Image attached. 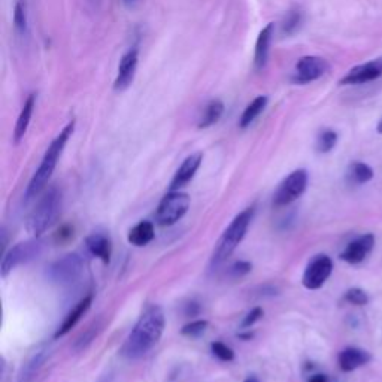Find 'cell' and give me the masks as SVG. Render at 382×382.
<instances>
[{
  "mask_svg": "<svg viewBox=\"0 0 382 382\" xmlns=\"http://www.w3.org/2000/svg\"><path fill=\"white\" fill-rule=\"evenodd\" d=\"M164 313L160 306H151L142 313V317L134 325L127 341L121 348V354L132 358H139L147 354L151 348L160 341L164 330Z\"/></svg>",
  "mask_w": 382,
  "mask_h": 382,
  "instance_id": "1",
  "label": "cell"
},
{
  "mask_svg": "<svg viewBox=\"0 0 382 382\" xmlns=\"http://www.w3.org/2000/svg\"><path fill=\"white\" fill-rule=\"evenodd\" d=\"M73 129H75V121H71L69 125H67L59 133V136L50 143L47 153H45V155H43L39 169L35 172V175H33L30 184L27 185L26 199L36 197L43 190V187L47 185V183L50 181V178L55 169V166H57V162H59L60 155L66 147L67 141H69V138L72 136Z\"/></svg>",
  "mask_w": 382,
  "mask_h": 382,
  "instance_id": "2",
  "label": "cell"
},
{
  "mask_svg": "<svg viewBox=\"0 0 382 382\" xmlns=\"http://www.w3.org/2000/svg\"><path fill=\"white\" fill-rule=\"evenodd\" d=\"M62 212V193L59 188L51 187L38 201L36 208L30 212L26 222L27 232L39 238L42 233L47 232L52 224L57 221Z\"/></svg>",
  "mask_w": 382,
  "mask_h": 382,
  "instance_id": "3",
  "label": "cell"
},
{
  "mask_svg": "<svg viewBox=\"0 0 382 382\" xmlns=\"http://www.w3.org/2000/svg\"><path fill=\"white\" fill-rule=\"evenodd\" d=\"M253 215H254V209L248 208L242 211L239 215L232 221L227 230L224 232L220 238L215 251H213V255H212L213 266H218L226 260V258H229L232 253L236 250V246L242 242V239L245 238V233L251 224Z\"/></svg>",
  "mask_w": 382,
  "mask_h": 382,
  "instance_id": "4",
  "label": "cell"
},
{
  "mask_svg": "<svg viewBox=\"0 0 382 382\" xmlns=\"http://www.w3.org/2000/svg\"><path fill=\"white\" fill-rule=\"evenodd\" d=\"M190 206V197L185 193L179 191H171L160 201L159 209L155 213V220L160 226H172L176 221L181 220Z\"/></svg>",
  "mask_w": 382,
  "mask_h": 382,
  "instance_id": "5",
  "label": "cell"
},
{
  "mask_svg": "<svg viewBox=\"0 0 382 382\" xmlns=\"http://www.w3.org/2000/svg\"><path fill=\"white\" fill-rule=\"evenodd\" d=\"M308 185V172L305 169H297L291 172L283 183L279 184L276 193L274 196V205L276 208L287 206L293 204L296 199H299L305 193Z\"/></svg>",
  "mask_w": 382,
  "mask_h": 382,
  "instance_id": "6",
  "label": "cell"
},
{
  "mask_svg": "<svg viewBox=\"0 0 382 382\" xmlns=\"http://www.w3.org/2000/svg\"><path fill=\"white\" fill-rule=\"evenodd\" d=\"M84 272V262L78 254H67L48 267V278L55 284H72Z\"/></svg>",
  "mask_w": 382,
  "mask_h": 382,
  "instance_id": "7",
  "label": "cell"
},
{
  "mask_svg": "<svg viewBox=\"0 0 382 382\" xmlns=\"http://www.w3.org/2000/svg\"><path fill=\"white\" fill-rule=\"evenodd\" d=\"M43 248V243L36 238L29 242H22L10 248L2 258V267H0V274L3 278L8 276L9 272L22 263H29L33 258H36Z\"/></svg>",
  "mask_w": 382,
  "mask_h": 382,
  "instance_id": "8",
  "label": "cell"
},
{
  "mask_svg": "<svg viewBox=\"0 0 382 382\" xmlns=\"http://www.w3.org/2000/svg\"><path fill=\"white\" fill-rule=\"evenodd\" d=\"M333 271V262L327 255H317L308 264L305 274H303L302 283L308 290H318L329 279Z\"/></svg>",
  "mask_w": 382,
  "mask_h": 382,
  "instance_id": "9",
  "label": "cell"
},
{
  "mask_svg": "<svg viewBox=\"0 0 382 382\" xmlns=\"http://www.w3.org/2000/svg\"><path fill=\"white\" fill-rule=\"evenodd\" d=\"M329 63L317 55H305L296 63V76L295 81L300 84L312 83L320 80L323 75L327 73Z\"/></svg>",
  "mask_w": 382,
  "mask_h": 382,
  "instance_id": "10",
  "label": "cell"
},
{
  "mask_svg": "<svg viewBox=\"0 0 382 382\" xmlns=\"http://www.w3.org/2000/svg\"><path fill=\"white\" fill-rule=\"evenodd\" d=\"M375 245V236L372 233H367L357 238L355 241L346 245V248L341 254V258L344 262L350 264H358L362 263L365 258L374 250Z\"/></svg>",
  "mask_w": 382,
  "mask_h": 382,
  "instance_id": "11",
  "label": "cell"
},
{
  "mask_svg": "<svg viewBox=\"0 0 382 382\" xmlns=\"http://www.w3.org/2000/svg\"><path fill=\"white\" fill-rule=\"evenodd\" d=\"M138 59H139L138 47L130 48L125 55H122L118 64V72L114 83L115 90H126L133 83V78H134V73H136V67H138Z\"/></svg>",
  "mask_w": 382,
  "mask_h": 382,
  "instance_id": "12",
  "label": "cell"
},
{
  "mask_svg": "<svg viewBox=\"0 0 382 382\" xmlns=\"http://www.w3.org/2000/svg\"><path fill=\"white\" fill-rule=\"evenodd\" d=\"M382 75V59L369 62L360 66H355L348 72L342 80L341 84L351 85V84H365L376 80Z\"/></svg>",
  "mask_w": 382,
  "mask_h": 382,
  "instance_id": "13",
  "label": "cell"
},
{
  "mask_svg": "<svg viewBox=\"0 0 382 382\" xmlns=\"http://www.w3.org/2000/svg\"><path fill=\"white\" fill-rule=\"evenodd\" d=\"M204 160V154L201 153H196L188 155L187 159L184 160V163L179 166V169L176 171L172 183H171V191H176L181 187L187 185L193 176L196 175L197 169L200 167V163Z\"/></svg>",
  "mask_w": 382,
  "mask_h": 382,
  "instance_id": "14",
  "label": "cell"
},
{
  "mask_svg": "<svg viewBox=\"0 0 382 382\" xmlns=\"http://www.w3.org/2000/svg\"><path fill=\"white\" fill-rule=\"evenodd\" d=\"M50 355L48 346H41L38 350L33 353V355L29 358V360L22 365L20 374H18V382H33L39 375L41 369L43 367L45 362Z\"/></svg>",
  "mask_w": 382,
  "mask_h": 382,
  "instance_id": "15",
  "label": "cell"
},
{
  "mask_svg": "<svg viewBox=\"0 0 382 382\" xmlns=\"http://www.w3.org/2000/svg\"><path fill=\"white\" fill-rule=\"evenodd\" d=\"M275 24L269 22V24L260 31V35L255 42V54H254V67L255 71H263L269 59V48H271V42L274 38Z\"/></svg>",
  "mask_w": 382,
  "mask_h": 382,
  "instance_id": "16",
  "label": "cell"
},
{
  "mask_svg": "<svg viewBox=\"0 0 382 382\" xmlns=\"http://www.w3.org/2000/svg\"><path fill=\"white\" fill-rule=\"evenodd\" d=\"M370 360H372L370 353L355 346L345 348L338 358L339 367L341 370H344V372H353V370L367 365Z\"/></svg>",
  "mask_w": 382,
  "mask_h": 382,
  "instance_id": "17",
  "label": "cell"
},
{
  "mask_svg": "<svg viewBox=\"0 0 382 382\" xmlns=\"http://www.w3.org/2000/svg\"><path fill=\"white\" fill-rule=\"evenodd\" d=\"M92 302H93V297H92V296H87V297H84L81 302H78V303H76V306H75L69 313H67L66 320L63 321V324L60 325L59 330L55 332L54 338H55V339H59V338H62V336H64V334L69 333V332L75 327L76 323L80 321V320L85 316V312L90 309V306H92Z\"/></svg>",
  "mask_w": 382,
  "mask_h": 382,
  "instance_id": "18",
  "label": "cell"
},
{
  "mask_svg": "<svg viewBox=\"0 0 382 382\" xmlns=\"http://www.w3.org/2000/svg\"><path fill=\"white\" fill-rule=\"evenodd\" d=\"M85 243H87V248L93 255L99 257L100 260H104L105 263L109 262L111 253H112V245H111V239L108 238L106 234H104V233L90 234L88 238L85 239Z\"/></svg>",
  "mask_w": 382,
  "mask_h": 382,
  "instance_id": "19",
  "label": "cell"
},
{
  "mask_svg": "<svg viewBox=\"0 0 382 382\" xmlns=\"http://www.w3.org/2000/svg\"><path fill=\"white\" fill-rule=\"evenodd\" d=\"M36 106V94L31 93L29 94V97L26 99L24 105H22V109L20 112V117L17 120V126H15V132H14V141L18 143L22 138H24V134L29 129L30 120L33 115V111H35Z\"/></svg>",
  "mask_w": 382,
  "mask_h": 382,
  "instance_id": "20",
  "label": "cell"
},
{
  "mask_svg": "<svg viewBox=\"0 0 382 382\" xmlns=\"http://www.w3.org/2000/svg\"><path fill=\"white\" fill-rule=\"evenodd\" d=\"M154 226L150 221H141L129 232V242L134 246H143L153 241Z\"/></svg>",
  "mask_w": 382,
  "mask_h": 382,
  "instance_id": "21",
  "label": "cell"
},
{
  "mask_svg": "<svg viewBox=\"0 0 382 382\" xmlns=\"http://www.w3.org/2000/svg\"><path fill=\"white\" fill-rule=\"evenodd\" d=\"M267 102H269L267 96H257V97L253 100V102L245 108L243 114H242V117H241V120H239V126H241L242 129L248 127V126L251 125V122H254V120H255L258 115H260L262 112L264 111Z\"/></svg>",
  "mask_w": 382,
  "mask_h": 382,
  "instance_id": "22",
  "label": "cell"
},
{
  "mask_svg": "<svg viewBox=\"0 0 382 382\" xmlns=\"http://www.w3.org/2000/svg\"><path fill=\"white\" fill-rule=\"evenodd\" d=\"M222 114H224V104L221 102V100L218 99L211 100L199 120V129H206V127H211L212 125H215Z\"/></svg>",
  "mask_w": 382,
  "mask_h": 382,
  "instance_id": "23",
  "label": "cell"
},
{
  "mask_svg": "<svg viewBox=\"0 0 382 382\" xmlns=\"http://www.w3.org/2000/svg\"><path fill=\"white\" fill-rule=\"evenodd\" d=\"M348 178H350V181L354 184H366L374 178V169L366 163L355 162L350 166Z\"/></svg>",
  "mask_w": 382,
  "mask_h": 382,
  "instance_id": "24",
  "label": "cell"
},
{
  "mask_svg": "<svg viewBox=\"0 0 382 382\" xmlns=\"http://www.w3.org/2000/svg\"><path fill=\"white\" fill-rule=\"evenodd\" d=\"M100 330H102V321L100 320L93 321V324H90L88 327L80 336H78V339L73 344V350L75 351L85 350V348L92 344L93 339L100 333Z\"/></svg>",
  "mask_w": 382,
  "mask_h": 382,
  "instance_id": "25",
  "label": "cell"
},
{
  "mask_svg": "<svg viewBox=\"0 0 382 382\" xmlns=\"http://www.w3.org/2000/svg\"><path fill=\"white\" fill-rule=\"evenodd\" d=\"M14 27L18 35H24L27 31V2L17 0L14 6Z\"/></svg>",
  "mask_w": 382,
  "mask_h": 382,
  "instance_id": "26",
  "label": "cell"
},
{
  "mask_svg": "<svg viewBox=\"0 0 382 382\" xmlns=\"http://www.w3.org/2000/svg\"><path fill=\"white\" fill-rule=\"evenodd\" d=\"M336 142H338V133L333 130H323L317 139V150L320 153H329L334 148Z\"/></svg>",
  "mask_w": 382,
  "mask_h": 382,
  "instance_id": "27",
  "label": "cell"
},
{
  "mask_svg": "<svg viewBox=\"0 0 382 382\" xmlns=\"http://www.w3.org/2000/svg\"><path fill=\"white\" fill-rule=\"evenodd\" d=\"M302 20H303V15L300 10L297 9L290 10L283 21V33H285V35H293V33L300 27Z\"/></svg>",
  "mask_w": 382,
  "mask_h": 382,
  "instance_id": "28",
  "label": "cell"
},
{
  "mask_svg": "<svg viewBox=\"0 0 382 382\" xmlns=\"http://www.w3.org/2000/svg\"><path fill=\"white\" fill-rule=\"evenodd\" d=\"M348 303H351V305H355V306H365L369 303V296L365 290L362 288H350L345 293V297H344Z\"/></svg>",
  "mask_w": 382,
  "mask_h": 382,
  "instance_id": "29",
  "label": "cell"
},
{
  "mask_svg": "<svg viewBox=\"0 0 382 382\" xmlns=\"http://www.w3.org/2000/svg\"><path fill=\"white\" fill-rule=\"evenodd\" d=\"M211 350H212L213 355H217L222 362H232L234 358V353H233L232 348L222 342H213L211 345Z\"/></svg>",
  "mask_w": 382,
  "mask_h": 382,
  "instance_id": "30",
  "label": "cell"
},
{
  "mask_svg": "<svg viewBox=\"0 0 382 382\" xmlns=\"http://www.w3.org/2000/svg\"><path fill=\"white\" fill-rule=\"evenodd\" d=\"M206 327H208V321L197 320V321H193V323L184 325L181 333L184 336H190V338H196V336H200L201 333H205Z\"/></svg>",
  "mask_w": 382,
  "mask_h": 382,
  "instance_id": "31",
  "label": "cell"
},
{
  "mask_svg": "<svg viewBox=\"0 0 382 382\" xmlns=\"http://www.w3.org/2000/svg\"><path fill=\"white\" fill-rule=\"evenodd\" d=\"M263 313H264V311L262 309V308H254L251 312H248V313H246V317L243 318V321H242V329H248V327H251V325H254L258 320H260L262 317H263Z\"/></svg>",
  "mask_w": 382,
  "mask_h": 382,
  "instance_id": "32",
  "label": "cell"
},
{
  "mask_svg": "<svg viewBox=\"0 0 382 382\" xmlns=\"http://www.w3.org/2000/svg\"><path fill=\"white\" fill-rule=\"evenodd\" d=\"M251 263L248 262H239V263H234L232 267H230V274L234 276V278H238V276H243L246 275L248 272H251Z\"/></svg>",
  "mask_w": 382,
  "mask_h": 382,
  "instance_id": "33",
  "label": "cell"
},
{
  "mask_svg": "<svg viewBox=\"0 0 382 382\" xmlns=\"http://www.w3.org/2000/svg\"><path fill=\"white\" fill-rule=\"evenodd\" d=\"M184 312H185L187 317H196V316H199L200 306L197 305V303L191 302V303H188V305H185V311Z\"/></svg>",
  "mask_w": 382,
  "mask_h": 382,
  "instance_id": "34",
  "label": "cell"
},
{
  "mask_svg": "<svg viewBox=\"0 0 382 382\" xmlns=\"http://www.w3.org/2000/svg\"><path fill=\"white\" fill-rule=\"evenodd\" d=\"M309 382H329V379H327V376L323 375V374H317V375H313L309 379Z\"/></svg>",
  "mask_w": 382,
  "mask_h": 382,
  "instance_id": "35",
  "label": "cell"
},
{
  "mask_svg": "<svg viewBox=\"0 0 382 382\" xmlns=\"http://www.w3.org/2000/svg\"><path fill=\"white\" fill-rule=\"evenodd\" d=\"M121 2H122V3H125L126 6H133L134 3H136V2H138V0H121Z\"/></svg>",
  "mask_w": 382,
  "mask_h": 382,
  "instance_id": "36",
  "label": "cell"
},
{
  "mask_svg": "<svg viewBox=\"0 0 382 382\" xmlns=\"http://www.w3.org/2000/svg\"><path fill=\"white\" fill-rule=\"evenodd\" d=\"M243 382H258V379H257L255 376H251V378H248V379H245Z\"/></svg>",
  "mask_w": 382,
  "mask_h": 382,
  "instance_id": "37",
  "label": "cell"
},
{
  "mask_svg": "<svg viewBox=\"0 0 382 382\" xmlns=\"http://www.w3.org/2000/svg\"><path fill=\"white\" fill-rule=\"evenodd\" d=\"M376 130H378V133H381V134H382V120L378 122V127H376Z\"/></svg>",
  "mask_w": 382,
  "mask_h": 382,
  "instance_id": "38",
  "label": "cell"
},
{
  "mask_svg": "<svg viewBox=\"0 0 382 382\" xmlns=\"http://www.w3.org/2000/svg\"><path fill=\"white\" fill-rule=\"evenodd\" d=\"M94 2H96V0H94Z\"/></svg>",
  "mask_w": 382,
  "mask_h": 382,
  "instance_id": "39",
  "label": "cell"
}]
</instances>
